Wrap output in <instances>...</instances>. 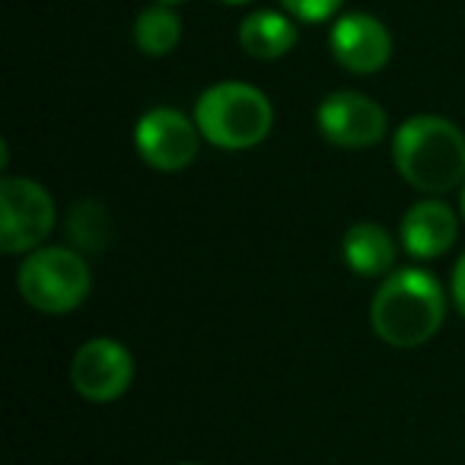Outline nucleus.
<instances>
[{"label": "nucleus", "instance_id": "f257e3e1", "mask_svg": "<svg viewBox=\"0 0 465 465\" xmlns=\"http://www.w3.org/2000/svg\"><path fill=\"white\" fill-rule=\"evenodd\" d=\"M446 319V293L424 268H395L376 287L370 325L389 348L411 351L427 344Z\"/></svg>", "mask_w": 465, "mask_h": 465}, {"label": "nucleus", "instance_id": "f03ea898", "mask_svg": "<svg viewBox=\"0 0 465 465\" xmlns=\"http://www.w3.org/2000/svg\"><path fill=\"white\" fill-rule=\"evenodd\" d=\"M392 163L420 194H446L465 185V134L443 115H414L392 137Z\"/></svg>", "mask_w": 465, "mask_h": 465}, {"label": "nucleus", "instance_id": "7ed1b4c3", "mask_svg": "<svg viewBox=\"0 0 465 465\" xmlns=\"http://www.w3.org/2000/svg\"><path fill=\"white\" fill-rule=\"evenodd\" d=\"M194 122L211 147L252 150L272 134V99L252 84L223 80L207 86L194 103Z\"/></svg>", "mask_w": 465, "mask_h": 465}, {"label": "nucleus", "instance_id": "20e7f679", "mask_svg": "<svg viewBox=\"0 0 465 465\" xmlns=\"http://www.w3.org/2000/svg\"><path fill=\"white\" fill-rule=\"evenodd\" d=\"M16 291L33 310L45 316H67L86 303L93 272L86 255L74 246H39L16 268Z\"/></svg>", "mask_w": 465, "mask_h": 465}, {"label": "nucleus", "instance_id": "39448f33", "mask_svg": "<svg viewBox=\"0 0 465 465\" xmlns=\"http://www.w3.org/2000/svg\"><path fill=\"white\" fill-rule=\"evenodd\" d=\"M54 198L45 185L26 175H4L0 179V252L29 255L52 236Z\"/></svg>", "mask_w": 465, "mask_h": 465}, {"label": "nucleus", "instance_id": "423d86ee", "mask_svg": "<svg viewBox=\"0 0 465 465\" xmlns=\"http://www.w3.org/2000/svg\"><path fill=\"white\" fill-rule=\"evenodd\" d=\"M201 134L194 115L188 118L185 112L169 109V105H156V109L143 112L137 118L134 128V147L137 156L156 173H182L198 160Z\"/></svg>", "mask_w": 465, "mask_h": 465}, {"label": "nucleus", "instance_id": "0eeeda50", "mask_svg": "<svg viewBox=\"0 0 465 465\" xmlns=\"http://www.w3.org/2000/svg\"><path fill=\"white\" fill-rule=\"evenodd\" d=\"M134 382V357L115 338H90L71 361V386L93 405L118 401Z\"/></svg>", "mask_w": 465, "mask_h": 465}, {"label": "nucleus", "instance_id": "6e6552de", "mask_svg": "<svg viewBox=\"0 0 465 465\" xmlns=\"http://www.w3.org/2000/svg\"><path fill=\"white\" fill-rule=\"evenodd\" d=\"M319 134L341 150H367L386 137L389 115L376 99L357 90H338L316 109Z\"/></svg>", "mask_w": 465, "mask_h": 465}, {"label": "nucleus", "instance_id": "1a4fd4ad", "mask_svg": "<svg viewBox=\"0 0 465 465\" xmlns=\"http://www.w3.org/2000/svg\"><path fill=\"white\" fill-rule=\"evenodd\" d=\"M329 48L331 58L344 71L370 77V74L382 71L392 58V35H389L386 23L376 20L373 14H344L331 26Z\"/></svg>", "mask_w": 465, "mask_h": 465}, {"label": "nucleus", "instance_id": "9d476101", "mask_svg": "<svg viewBox=\"0 0 465 465\" xmlns=\"http://www.w3.org/2000/svg\"><path fill=\"white\" fill-rule=\"evenodd\" d=\"M399 240L411 259L427 262L446 255L459 240V217L446 201H440L437 194L418 201L405 211L399 226Z\"/></svg>", "mask_w": 465, "mask_h": 465}, {"label": "nucleus", "instance_id": "9b49d317", "mask_svg": "<svg viewBox=\"0 0 465 465\" xmlns=\"http://www.w3.org/2000/svg\"><path fill=\"white\" fill-rule=\"evenodd\" d=\"M341 259L357 278H386L399 262V242L386 226L363 220L348 226V232L341 236Z\"/></svg>", "mask_w": 465, "mask_h": 465}, {"label": "nucleus", "instance_id": "f8f14e48", "mask_svg": "<svg viewBox=\"0 0 465 465\" xmlns=\"http://www.w3.org/2000/svg\"><path fill=\"white\" fill-rule=\"evenodd\" d=\"M297 20L281 10H255L242 20L240 45L255 61H278L297 45Z\"/></svg>", "mask_w": 465, "mask_h": 465}, {"label": "nucleus", "instance_id": "ddd939ff", "mask_svg": "<svg viewBox=\"0 0 465 465\" xmlns=\"http://www.w3.org/2000/svg\"><path fill=\"white\" fill-rule=\"evenodd\" d=\"M182 42V20L169 4H150L134 20V45L147 58H166Z\"/></svg>", "mask_w": 465, "mask_h": 465}, {"label": "nucleus", "instance_id": "4468645a", "mask_svg": "<svg viewBox=\"0 0 465 465\" xmlns=\"http://www.w3.org/2000/svg\"><path fill=\"white\" fill-rule=\"evenodd\" d=\"M112 236H115V230H112V217L105 211V204L86 198L71 207V213H67V240L74 242L77 252H103V249H109Z\"/></svg>", "mask_w": 465, "mask_h": 465}, {"label": "nucleus", "instance_id": "2eb2a0df", "mask_svg": "<svg viewBox=\"0 0 465 465\" xmlns=\"http://www.w3.org/2000/svg\"><path fill=\"white\" fill-rule=\"evenodd\" d=\"M344 0H281L284 14H291L297 23H325L341 10Z\"/></svg>", "mask_w": 465, "mask_h": 465}, {"label": "nucleus", "instance_id": "dca6fc26", "mask_svg": "<svg viewBox=\"0 0 465 465\" xmlns=\"http://www.w3.org/2000/svg\"><path fill=\"white\" fill-rule=\"evenodd\" d=\"M450 300H452V306L459 310V316L465 319V252H462V259L456 262V268H452Z\"/></svg>", "mask_w": 465, "mask_h": 465}, {"label": "nucleus", "instance_id": "f3484780", "mask_svg": "<svg viewBox=\"0 0 465 465\" xmlns=\"http://www.w3.org/2000/svg\"><path fill=\"white\" fill-rule=\"evenodd\" d=\"M220 4H230V7H242V4H252V0H220Z\"/></svg>", "mask_w": 465, "mask_h": 465}, {"label": "nucleus", "instance_id": "a211bd4d", "mask_svg": "<svg viewBox=\"0 0 465 465\" xmlns=\"http://www.w3.org/2000/svg\"><path fill=\"white\" fill-rule=\"evenodd\" d=\"M153 4H169V7H175V4H185V0H153Z\"/></svg>", "mask_w": 465, "mask_h": 465}, {"label": "nucleus", "instance_id": "6ab92c4d", "mask_svg": "<svg viewBox=\"0 0 465 465\" xmlns=\"http://www.w3.org/2000/svg\"><path fill=\"white\" fill-rule=\"evenodd\" d=\"M459 207H462V217H465V185H462V201H459Z\"/></svg>", "mask_w": 465, "mask_h": 465}, {"label": "nucleus", "instance_id": "aec40b11", "mask_svg": "<svg viewBox=\"0 0 465 465\" xmlns=\"http://www.w3.org/2000/svg\"><path fill=\"white\" fill-rule=\"evenodd\" d=\"M179 465H198V462H179Z\"/></svg>", "mask_w": 465, "mask_h": 465}]
</instances>
